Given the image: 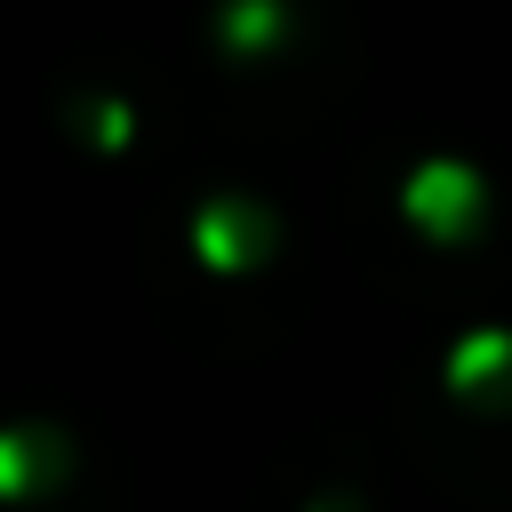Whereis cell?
<instances>
[{
    "label": "cell",
    "instance_id": "cell-1",
    "mask_svg": "<svg viewBox=\"0 0 512 512\" xmlns=\"http://www.w3.org/2000/svg\"><path fill=\"white\" fill-rule=\"evenodd\" d=\"M416 208H424V216H448V224H456V216L472 208V184H464L456 168H432V176L416 184Z\"/></svg>",
    "mask_w": 512,
    "mask_h": 512
}]
</instances>
